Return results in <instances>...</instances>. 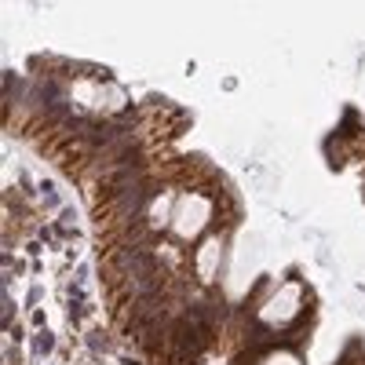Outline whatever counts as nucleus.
Segmentation results:
<instances>
[{"instance_id": "1", "label": "nucleus", "mask_w": 365, "mask_h": 365, "mask_svg": "<svg viewBox=\"0 0 365 365\" xmlns=\"http://www.w3.org/2000/svg\"><path fill=\"white\" fill-rule=\"evenodd\" d=\"M212 223V201L197 190H187L179 201H175V212H172V234L179 241H197V234H205Z\"/></svg>"}, {"instance_id": "2", "label": "nucleus", "mask_w": 365, "mask_h": 365, "mask_svg": "<svg viewBox=\"0 0 365 365\" xmlns=\"http://www.w3.org/2000/svg\"><path fill=\"white\" fill-rule=\"evenodd\" d=\"M299 307H303V289H299L296 282H289L285 289H278V292H274L263 307H259V322H263V325H289V322L299 314Z\"/></svg>"}, {"instance_id": "3", "label": "nucleus", "mask_w": 365, "mask_h": 365, "mask_svg": "<svg viewBox=\"0 0 365 365\" xmlns=\"http://www.w3.org/2000/svg\"><path fill=\"white\" fill-rule=\"evenodd\" d=\"M220 252H223V241L212 234L201 241V249H197V259H194V270H197V278L208 285L212 278H216V270H220Z\"/></svg>"}, {"instance_id": "4", "label": "nucleus", "mask_w": 365, "mask_h": 365, "mask_svg": "<svg viewBox=\"0 0 365 365\" xmlns=\"http://www.w3.org/2000/svg\"><path fill=\"white\" fill-rule=\"evenodd\" d=\"M263 365H299V358L289 354V351H274V354L263 358Z\"/></svg>"}]
</instances>
